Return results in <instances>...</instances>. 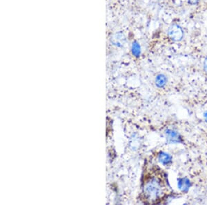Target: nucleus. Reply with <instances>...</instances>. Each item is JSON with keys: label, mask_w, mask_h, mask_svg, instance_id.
I'll list each match as a JSON object with an SVG mask.
<instances>
[{"label": "nucleus", "mask_w": 207, "mask_h": 205, "mask_svg": "<svg viewBox=\"0 0 207 205\" xmlns=\"http://www.w3.org/2000/svg\"><path fill=\"white\" fill-rule=\"evenodd\" d=\"M132 51H133V54L135 56L138 57L140 54V47L137 43H135L133 46V48H132Z\"/></svg>", "instance_id": "obj_7"}, {"label": "nucleus", "mask_w": 207, "mask_h": 205, "mask_svg": "<svg viewBox=\"0 0 207 205\" xmlns=\"http://www.w3.org/2000/svg\"><path fill=\"white\" fill-rule=\"evenodd\" d=\"M168 183V175L157 165L151 167L142 182L143 200L148 204L162 203L173 194Z\"/></svg>", "instance_id": "obj_1"}, {"label": "nucleus", "mask_w": 207, "mask_h": 205, "mask_svg": "<svg viewBox=\"0 0 207 205\" xmlns=\"http://www.w3.org/2000/svg\"><path fill=\"white\" fill-rule=\"evenodd\" d=\"M178 187L183 192H186L190 187V181L186 178H181L178 181Z\"/></svg>", "instance_id": "obj_5"}, {"label": "nucleus", "mask_w": 207, "mask_h": 205, "mask_svg": "<svg viewBox=\"0 0 207 205\" xmlns=\"http://www.w3.org/2000/svg\"><path fill=\"white\" fill-rule=\"evenodd\" d=\"M168 35L171 39L175 42H179L183 38L184 31L179 25L174 24L168 28Z\"/></svg>", "instance_id": "obj_2"}, {"label": "nucleus", "mask_w": 207, "mask_h": 205, "mask_svg": "<svg viewBox=\"0 0 207 205\" xmlns=\"http://www.w3.org/2000/svg\"><path fill=\"white\" fill-rule=\"evenodd\" d=\"M166 82H167L166 77L162 74H160L159 76H157L156 77V80H155V84H156V85L160 88L164 87V86L166 85Z\"/></svg>", "instance_id": "obj_6"}, {"label": "nucleus", "mask_w": 207, "mask_h": 205, "mask_svg": "<svg viewBox=\"0 0 207 205\" xmlns=\"http://www.w3.org/2000/svg\"><path fill=\"white\" fill-rule=\"evenodd\" d=\"M204 69H205V73H207V57L205 60V62H204Z\"/></svg>", "instance_id": "obj_9"}, {"label": "nucleus", "mask_w": 207, "mask_h": 205, "mask_svg": "<svg viewBox=\"0 0 207 205\" xmlns=\"http://www.w3.org/2000/svg\"><path fill=\"white\" fill-rule=\"evenodd\" d=\"M205 120L206 121V122H207V111L205 113Z\"/></svg>", "instance_id": "obj_10"}, {"label": "nucleus", "mask_w": 207, "mask_h": 205, "mask_svg": "<svg viewBox=\"0 0 207 205\" xmlns=\"http://www.w3.org/2000/svg\"><path fill=\"white\" fill-rule=\"evenodd\" d=\"M157 159L164 166H169L172 163V157L165 152H160L157 155Z\"/></svg>", "instance_id": "obj_3"}, {"label": "nucleus", "mask_w": 207, "mask_h": 205, "mask_svg": "<svg viewBox=\"0 0 207 205\" xmlns=\"http://www.w3.org/2000/svg\"><path fill=\"white\" fill-rule=\"evenodd\" d=\"M200 2V0H188V2L191 5H195L198 4V2Z\"/></svg>", "instance_id": "obj_8"}, {"label": "nucleus", "mask_w": 207, "mask_h": 205, "mask_svg": "<svg viewBox=\"0 0 207 205\" xmlns=\"http://www.w3.org/2000/svg\"><path fill=\"white\" fill-rule=\"evenodd\" d=\"M166 138L168 140V142L171 143H176L180 142L181 138L178 133L173 131V130H167L166 131Z\"/></svg>", "instance_id": "obj_4"}]
</instances>
